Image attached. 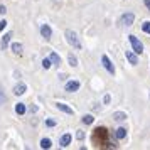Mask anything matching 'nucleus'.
<instances>
[{
    "mask_svg": "<svg viewBox=\"0 0 150 150\" xmlns=\"http://www.w3.org/2000/svg\"><path fill=\"white\" fill-rule=\"evenodd\" d=\"M49 57H51V61H52V64H54V66H59V64H61V57L56 54V52H52Z\"/></svg>",
    "mask_w": 150,
    "mask_h": 150,
    "instance_id": "obj_15",
    "label": "nucleus"
},
{
    "mask_svg": "<svg viewBox=\"0 0 150 150\" xmlns=\"http://www.w3.org/2000/svg\"><path fill=\"white\" fill-rule=\"evenodd\" d=\"M5 103V93L2 91V86H0V105H4Z\"/></svg>",
    "mask_w": 150,
    "mask_h": 150,
    "instance_id": "obj_23",
    "label": "nucleus"
},
{
    "mask_svg": "<svg viewBox=\"0 0 150 150\" xmlns=\"http://www.w3.org/2000/svg\"><path fill=\"white\" fill-rule=\"evenodd\" d=\"M52 147V142L49 138H42L41 140V149H51Z\"/></svg>",
    "mask_w": 150,
    "mask_h": 150,
    "instance_id": "obj_16",
    "label": "nucleus"
},
{
    "mask_svg": "<svg viewBox=\"0 0 150 150\" xmlns=\"http://www.w3.org/2000/svg\"><path fill=\"white\" fill-rule=\"evenodd\" d=\"M101 62H103V66H105V69L108 71L110 74H115V66L111 64V61L108 59V56H101Z\"/></svg>",
    "mask_w": 150,
    "mask_h": 150,
    "instance_id": "obj_5",
    "label": "nucleus"
},
{
    "mask_svg": "<svg viewBox=\"0 0 150 150\" xmlns=\"http://www.w3.org/2000/svg\"><path fill=\"white\" fill-rule=\"evenodd\" d=\"M12 51H14V54H22V44L14 42V44H12Z\"/></svg>",
    "mask_w": 150,
    "mask_h": 150,
    "instance_id": "obj_17",
    "label": "nucleus"
},
{
    "mask_svg": "<svg viewBox=\"0 0 150 150\" xmlns=\"http://www.w3.org/2000/svg\"><path fill=\"white\" fill-rule=\"evenodd\" d=\"M91 142H93V145H96L98 149H116V147H118L116 142L111 138L110 132L105 128V127H98V128L93 130Z\"/></svg>",
    "mask_w": 150,
    "mask_h": 150,
    "instance_id": "obj_1",
    "label": "nucleus"
},
{
    "mask_svg": "<svg viewBox=\"0 0 150 150\" xmlns=\"http://www.w3.org/2000/svg\"><path fill=\"white\" fill-rule=\"evenodd\" d=\"M68 61H69V64L73 66V68H76L78 66V59H76V56H73V54H69V57H68Z\"/></svg>",
    "mask_w": 150,
    "mask_h": 150,
    "instance_id": "obj_21",
    "label": "nucleus"
},
{
    "mask_svg": "<svg viewBox=\"0 0 150 150\" xmlns=\"http://www.w3.org/2000/svg\"><path fill=\"white\" fill-rule=\"evenodd\" d=\"M128 41H130V44H132V49L135 51L137 54H142L143 52V44L138 39H137L135 35H128Z\"/></svg>",
    "mask_w": 150,
    "mask_h": 150,
    "instance_id": "obj_3",
    "label": "nucleus"
},
{
    "mask_svg": "<svg viewBox=\"0 0 150 150\" xmlns=\"http://www.w3.org/2000/svg\"><path fill=\"white\" fill-rule=\"evenodd\" d=\"M46 125L47 127H56V120H46Z\"/></svg>",
    "mask_w": 150,
    "mask_h": 150,
    "instance_id": "obj_25",
    "label": "nucleus"
},
{
    "mask_svg": "<svg viewBox=\"0 0 150 150\" xmlns=\"http://www.w3.org/2000/svg\"><path fill=\"white\" fill-rule=\"evenodd\" d=\"M51 66H52V61H51V57H49V59H47V57H44V59H42V68H44V69H49Z\"/></svg>",
    "mask_w": 150,
    "mask_h": 150,
    "instance_id": "obj_20",
    "label": "nucleus"
},
{
    "mask_svg": "<svg viewBox=\"0 0 150 150\" xmlns=\"http://www.w3.org/2000/svg\"><path fill=\"white\" fill-rule=\"evenodd\" d=\"M78 89H79V81H69V83H66V91L74 93V91H78Z\"/></svg>",
    "mask_w": 150,
    "mask_h": 150,
    "instance_id": "obj_8",
    "label": "nucleus"
},
{
    "mask_svg": "<svg viewBox=\"0 0 150 150\" xmlns=\"http://www.w3.org/2000/svg\"><path fill=\"white\" fill-rule=\"evenodd\" d=\"M115 137H116V138H118V140H123V138L127 137V130H125V128H122V127H120V128H118V130H115Z\"/></svg>",
    "mask_w": 150,
    "mask_h": 150,
    "instance_id": "obj_14",
    "label": "nucleus"
},
{
    "mask_svg": "<svg viewBox=\"0 0 150 150\" xmlns=\"http://www.w3.org/2000/svg\"><path fill=\"white\" fill-rule=\"evenodd\" d=\"M125 57H127V61H128L132 66L138 64V57H137V52H135V51H125Z\"/></svg>",
    "mask_w": 150,
    "mask_h": 150,
    "instance_id": "obj_6",
    "label": "nucleus"
},
{
    "mask_svg": "<svg viewBox=\"0 0 150 150\" xmlns=\"http://www.w3.org/2000/svg\"><path fill=\"white\" fill-rule=\"evenodd\" d=\"M93 122H95L93 115H84V116H83V123H84V125H91Z\"/></svg>",
    "mask_w": 150,
    "mask_h": 150,
    "instance_id": "obj_19",
    "label": "nucleus"
},
{
    "mask_svg": "<svg viewBox=\"0 0 150 150\" xmlns=\"http://www.w3.org/2000/svg\"><path fill=\"white\" fill-rule=\"evenodd\" d=\"M41 34H42V37H44L46 41H49V39H51L52 30H51V27H49L47 24H42V25H41Z\"/></svg>",
    "mask_w": 150,
    "mask_h": 150,
    "instance_id": "obj_7",
    "label": "nucleus"
},
{
    "mask_svg": "<svg viewBox=\"0 0 150 150\" xmlns=\"http://www.w3.org/2000/svg\"><path fill=\"white\" fill-rule=\"evenodd\" d=\"M5 25H7V22H5V21H0V32L5 29Z\"/></svg>",
    "mask_w": 150,
    "mask_h": 150,
    "instance_id": "obj_26",
    "label": "nucleus"
},
{
    "mask_svg": "<svg viewBox=\"0 0 150 150\" xmlns=\"http://www.w3.org/2000/svg\"><path fill=\"white\" fill-rule=\"evenodd\" d=\"M5 12H7V8H5V5H0V14L4 15Z\"/></svg>",
    "mask_w": 150,
    "mask_h": 150,
    "instance_id": "obj_27",
    "label": "nucleus"
},
{
    "mask_svg": "<svg viewBox=\"0 0 150 150\" xmlns=\"http://www.w3.org/2000/svg\"><path fill=\"white\" fill-rule=\"evenodd\" d=\"M142 30L143 32H147V34H150V22L149 21H145L142 24Z\"/></svg>",
    "mask_w": 150,
    "mask_h": 150,
    "instance_id": "obj_22",
    "label": "nucleus"
},
{
    "mask_svg": "<svg viewBox=\"0 0 150 150\" xmlns=\"http://www.w3.org/2000/svg\"><path fill=\"white\" fill-rule=\"evenodd\" d=\"M133 21H135V15L132 14V12H127V14L122 15V19H120V24L122 25H127V27H130L132 24H133Z\"/></svg>",
    "mask_w": 150,
    "mask_h": 150,
    "instance_id": "obj_4",
    "label": "nucleus"
},
{
    "mask_svg": "<svg viewBox=\"0 0 150 150\" xmlns=\"http://www.w3.org/2000/svg\"><path fill=\"white\" fill-rule=\"evenodd\" d=\"M25 89H27V86H25L24 83H19V84H15V88H14V95L22 96L24 93H25Z\"/></svg>",
    "mask_w": 150,
    "mask_h": 150,
    "instance_id": "obj_9",
    "label": "nucleus"
},
{
    "mask_svg": "<svg viewBox=\"0 0 150 150\" xmlns=\"http://www.w3.org/2000/svg\"><path fill=\"white\" fill-rule=\"evenodd\" d=\"M15 111H17L19 115H24V113H25V105H24V103H17V105H15Z\"/></svg>",
    "mask_w": 150,
    "mask_h": 150,
    "instance_id": "obj_18",
    "label": "nucleus"
},
{
    "mask_svg": "<svg viewBox=\"0 0 150 150\" xmlns=\"http://www.w3.org/2000/svg\"><path fill=\"white\" fill-rule=\"evenodd\" d=\"M113 120L123 122V120H127V113H123V111H115V113H113Z\"/></svg>",
    "mask_w": 150,
    "mask_h": 150,
    "instance_id": "obj_13",
    "label": "nucleus"
},
{
    "mask_svg": "<svg viewBox=\"0 0 150 150\" xmlns=\"http://www.w3.org/2000/svg\"><path fill=\"white\" fill-rule=\"evenodd\" d=\"M103 101H105V103H110V95L105 96V100H103Z\"/></svg>",
    "mask_w": 150,
    "mask_h": 150,
    "instance_id": "obj_29",
    "label": "nucleus"
},
{
    "mask_svg": "<svg viewBox=\"0 0 150 150\" xmlns=\"http://www.w3.org/2000/svg\"><path fill=\"white\" fill-rule=\"evenodd\" d=\"M143 4H145V7L150 10V0H143Z\"/></svg>",
    "mask_w": 150,
    "mask_h": 150,
    "instance_id": "obj_28",
    "label": "nucleus"
},
{
    "mask_svg": "<svg viewBox=\"0 0 150 150\" xmlns=\"http://www.w3.org/2000/svg\"><path fill=\"white\" fill-rule=\"evenodd\" d=\"M56 106H57V108L61 110V111H64V113H68V115H73V113H74V111H73V108H71V106H68L66 103H57Z\"/></svg>",
    "mask_w": 150,
    "mask_h": 150,
    "instance_id": "obj_10",
    "label": "nucleus"
},
{
    "mask_svg": "<svg viewBox=\"0 0 150 150\" xmlns=\"http://www.w3.org/2000/svg\"><path fill=\"white\" fill-rule=\"evenodd\" d=\"M76 138H78V140H83V138H84V132L78 130V133H76Z\"/></svg>",
    "mask_w": 150,
    "mask_h": 150,
    "instance_id": "obj_24",
    "label": "nucleus"
},
{
    "mask_svg": "<svg viewBox=\"0 0 150 150\" xmlns=\"http://www.w3.org/2000/svg\"><path fill=\"white\" fill-rule=\"evenodd\" d=\"M71 133H66V135H62L61 137V140H59V143H61V147H68L69 143H71Z\"/></svg>",
    "mask_w": 150,
    "mask_h": 150,
    "instance_id": "obj_12",
    "label": "nucleus"
},
{
    "mask_svg": "<svg viewBox=\"0 0 150 150\" xmlns=\"http://www.w3.org/2000/svg\"><path fill=\"white\" fill-rule=\"evenodd\" d=\"M10 37H12V34L2 35V39H0V49H5V47H7L8 42H10Z\"/></svg>",
    "mask_w": 150,
    "mask_h": 150,
    "instance_id": "obj_11",
    "label": "nucleus"
},
{
    "mask_svg": "<svg viewBox=\"0 0 150 150\" xmlns=\"http://www.w3.org/2000/svg\"><path fill=\"white\" fill-rule=\"evenodd\" d=\"M66 41H68L69 46H73L74 49H81V42H79V39H78V35H76V32H73V30H66Z\"/></svg>",
    "mask_w": 150,
    "mask_h": 150,
    "instance_id": "obj_2",
    "label": "nucleus"
}]
</instances>
